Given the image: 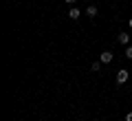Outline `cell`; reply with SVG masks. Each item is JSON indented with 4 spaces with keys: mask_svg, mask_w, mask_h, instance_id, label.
I'll return each instance as SVG.
<instances>
[{
    "mask_svg": "<svg viewBox=\"0 0 132 121\" xmlns=\"http://www.w3.org/2000/svg\"><path fill=\"white\" fill-rule=\"evenodd\" d=\"M117 40H119V44H126V46L130 44V35H128L126 31H121V33H119V35H117Z\"/></svg>",
    "mask_w": 132,
    "mask_h": 121,
    "instance_id": "3",
    "label": "cell"
},
{
    "mask_svg": "<svg viewBox=\"0 0 132 121\" xmlns=\"http://www.w3.org/2000/svg\"><path fill=\"white\" fill-rule=\"evenodd\" d=\"M128 27H130V29H132V18H130V20H128Z\"/></svg>",
    "mask_w": 132,
    "mask_h": 121,
    "instance_id": "10",
    "label": "cell"
},
{
    "mask_svg": "<svg viewBox=\"0 0 132 121\" xmlns=\"http://www.w3.org/2000/svg\"><path fill=\"white\" fill-rule=\"evenodd\" d=\"M112 60H114V53H112V51H104V53H101V60H99V62H101V64H110Z\"/></svg>",
    "mask_w": 132,
    "mask_h": 121,
    "instance_id": "2",
    "label": "cell"
},
{
    "mask_svg": "<svg viewBox=\"0 0 132 121\" xmlns=\"http://www.w3.org/2000/svg\"><path fill=\"white\" fill-rule=\"evenodd\" d=\"M126 121H132V112H128V115H126Z\"/></svg>",
    "mask_w": 132,
    "mask_h": 121,
    "instance_id": "8",
    "label": "cell"
},
{
    "mask_svg": "<svg viewBox=\"0 0 132 121\" xmlns=\"http://www.w3.org/2000/svg\"><path fill=\"white\" fill-rule=\"evenodd\" d=\"M90 70H93V73H99V70H101V62H93Z\"/></svg>",
    "mask_w": 132,
    "mask_h": 121,
    "instance_id": "6",
    "label": "cell"
},
{
    "mask_svg": "<svg viewBox=\"0 0 132 121\" xmlns=\"http://www.w3.org/2000/svg\"><path fill=\"white\" fill-rule=\"evenodd\" d=\"M126 57H128V60H132V44H128V46H126Z\"/></svg>",
    "mask_w": 132,
    "mask_h": 121,
    "instance_id": "7",
    "label": "cell"
},
{
    "mask_svg": "<svg viewBox=\"0 0 132 121\" xmlns=\"http://www.w3.org/2000/svg\"><path fill=\"white\" fill-rule=\"evenodd\" d=\"M97 13H99V9H97V7H95V5H90L88 9H86V15H88V18H95V15H97Z\"/></svg>",
    "mask_w": 132,
    "mask_h": 121,
    "instance_id": "5",
    "label": "cell"
},
{
    "mask_svg": "<svg viewBox=\"0 0 132 121\" xmlns=\"http://www.w3.org/2000/svg\"><path fill=\"white\" fill-rule=\"evenodd\" d=\"M77 0H66V5H75Z\"/></svg>",
    "mask_w": 132,
    "mask_h": 121,
    "instance_id": "9",
    "label": "cell"
},
{
    "mask_svg": "<svg viewBox=\"0 0 132 121\" xmlns=\"http://www.w3.org/2000/svg\"><path fill=\"white\" fill-rule=\"evenodd\" d=\"M128 79H130V70L121 68V70H119V73H117V84H119V86H123V84H126V82H128Z\"/></svg>",
    "mask_w": 132,
    "mask_h": 121,
    "instance_id": "1",
    "label": "cell"
},
{
    "mask_svg": "<svg viewBox=\"0 0 132 121\" xmlns=\"http://www.w3.org/2000/svg\"><path fill=\"white\" fill-rule=\"evenodd\" d=\"M79 15H81V11L77 9V7H73V9L68 11V18H71V20H79Z\"/></svg>",
    "mask_w": 132,
    "mask_h": 121,
    "instance_id": "4",
    "label": "cell"
}]
</instances>
